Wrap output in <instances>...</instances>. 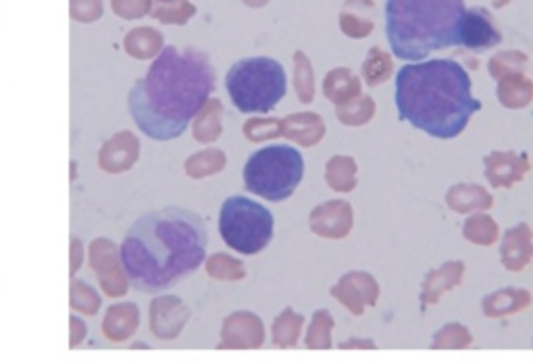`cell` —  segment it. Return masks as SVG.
I'll list each match as a JSON object with an SVG mask.
<instances>
[{
    "instance_id": "cell-20",
    "label": "cell",
    "mask_w": 533,
    "mask_h": 362,
    "mask_svg": "<svg viewBox=\"0 0 533 362\" xmlns=\"http://www.w3.org/2000/svg\"><path fill=\"white\" fill-rule=\"evenodd\" d=\"M157 3H171V0H157Z\"/></svg>"
},
{
    "instance_id": "cell-17",
    "label": "cell",
    "mask_w": 533,
    "mask_h": 362,
    "mask_svg": "<svg viewBox=\"0 0 533 362\" xmlns=\"http://www.w3.org/2000/svg\"><path fill=\"white\" fill-rule=\"evenodd\" d=\"M69 327H71L69 346L75 350L80 344H84V340L88 338V325H86V321L78 313H73L71 319H69Z\"/></svg>"
},
{
    "instance_id": "cell-19",
    "label": "cell",
    "mask_w": 533,
    "mask_h": 362,
    "mask_svg": "<svg viewBox=\"0 0 533 362\" xmlns=\"http://www.w3.org/2000/svg\"><path fill=\"white\" fill-rule=\"evenodd\" d=\"M75 173H78V165H75V161H71V181L75 179Z\"/></svg>"
},
{
    "instance_id": "cell-6",
    "label": "cell",
    "mask_w": 533,
    "mask_h": 362,
    "mask_svg": "<svg viewBox=\"0 0 533 362\" xmlns=\"http://www.w3.org/2000/svg\"><path fill=\"white\" fill-rule=\"evenodd\" d=\"M304 177L302 152L290 144H269L252 152L244 165V186L271 202L288 200Z\"/></svg>"
},
{
    "instance_id": "cell-5",
    "label": "cell",
    "mask_w": 533,
    "mask_h": 362,
    "mask_svg": "<svg viewBox=\"0 0 533 362\" xmlns=\"http://www.w3.org/2000/svg\"><path fill=\"white\" fill-rule=\"evenodd\" d=\"M225 90L240 113L265 115L286 96L288 75L284 65L271 57H248L227 71Z\"/></svg>"
},
{
    "instance_id": "cell-7",
    "label": "cell",
    "mask_w": 533,
    "mask_h": 362,
    "mask_svg": "<svg viewBox=\"0 0 533 362\" xmlns=\"http://www.w3.org/2000/svg\"><path fill=\"white\" fill-rule=\"evenodd\" d=\"M275 231V219L267 206L246 196L225 198L219 211L221 240L238 254H259L265 250Z\"/></svg>"
},
{
    "instance_id": "cell-8",
    "label": "cell",
    "mask_w": 533,
    "mask_h": 362,
    "mask_svg": "<svg viewBox=\"0 0 533 362\" xmlns=\"http://www.w3.org/2000/svg\"><path fill=\"white\" fill-rule=\"evenodd\" d=\"M88 261H90L94 275L98 277L100 290H103L105 296L117 300L130 292L132 288L130 279L123 271L119 248L113 240L109 238L92 240L88 248Z\"/></svg>"
},
{
    "instance_id": "cell-1",
    "label": "cell",
    "mask_w": 533,
    "mask_h": 362,
    "mask_svg": "<svg viewBox=\"0 0 533 362\" xmlns=\"http://www.w3.org/2000/svg\"><path fill=\"white\" fill-rule=\"evenodd\" d=\"M209 55L167 44L132 86L128 109L142 134L157 142L177 140L215 92Z\"/></svg>"
},
{
    "instance_id": "cell-11",
    "label": "cell",
    "mask_w": 533,
    "mask_h": 362,
    "mask_svg": "<svg viewBox=\"0 0 533 362\" xmlns=\"http://www.w3.org/2000/svg\"><path fill=\"white\" fill-rule=\"evenodd\" d=\"M140 317V306L136 302H115L105 310L103 335L113 344L128 342L134 338L140 327Z\"/></svg>"
},
{
    "instance_id": "cell-18",
    "label": "cell",
    "mask_w": 533,
    "mask_h": 362,
    "mask_svg": "<svg viewBox=\"0 0 533 362\" xmlns=\"http://www.w3.org/2000/svg\"><path fill=\"white\" fill-rule=\"evenodd\" d=\"M71 275L78 273L82 267H84V258H86V250H84V242L78 238V236H73L71 238Z\"/></svg>"
},
{
    "instance_id": "cell-14",
    "label": "cell",
    "mask_w": 533,
    "mask_h": 362,
    "mask_svg": "<svg viewBox=\"0 0 533 362\" xmlns=\"http://www.w3.org/2000/svg\"><path fill=\"white\" fill-rule=\"evenodd\" d=\"M194 7L188 0H171V3H157L150 9V17L157 19L161 23H171V25H182L194 15Z\"/></svg>"
},
{
    "instance_id": "cell-10",
    "label": "cell",
    "mask_w": 533,
    "mask_h": 362,
    "mask_svg": "<svg viewBox=\"0 0 533 362\" xmlns=\"http://www.w3.org/2000/svg\"><path fill=\"white\" fill-rule=\"evenodd\" d=\"M500 40L502 36L486 9L475 7L465 11L459 23V32H456V46L475 50V53H484V50L498 46Z\"/></svg>"
},
{
    "instance_id": "cell-13",
    "label": "cell",
    "mask_w": 533,
    "mask_h": 362,
    "mask_svg": "<svg viewBox=\"0 0 533 362\" xmlns=\"http://www.w3.org/2000/svg\"><path fill=\"white\" fill-rule=\"evenodd\" d=\"M69 304L73 313L84 317H96L100 313V306H103V296H100V292L92 286V283L73 275L69 286Z\"/></svg>"
},
{
    "instance_id": "cell-4",
    "label": "cell",
    "mask_w": 533,
    "mask_h": 362,
    "mask_svg": "<svg viewBox=\"0 0 533 362\" xmlns=\"http://www.w3.org/2000/svg\"><path fill=\"white\" fill-rule=\"evenodd\" d=\"M465 0H388L386 36L396 59L421 61L456 46Z\"/></svg>"
},
{
    "instance_id": "cell-12",
    "label": "cell",
    "mask_w": 533,
    "mask_h": 362,
    "mask_svg": "<svg viewBox=\"0 0 533 362\" xmlns=\"http://www.w3.org/2000/svg\"><path fill=\"white\" fill-rule=\"evenodd\" d=\"M163 48H165L163 34L155 28H148V25H140V28L130 30L123 38L125 55L136 61L155 59Z\"/></svg>"
},
{
    "instance_id": "cell-9",
    "label": "cell",
    "mask_w": 533,
    "mask_h": 362,
    "mask_svg": "<svg viewBox=\"0 0 533 362\" xmlns=\"http://www.w3.org/2000/svg\"><path fill=\"white\" fill-rule=\"evenodd\" d=\"M140 152H142L140 138L134 132H130V129H123V132L113 134L103 146H100L98 167L111 175L128 173L140 161Z\"/></svg>"
},
{
    "instance_id": "cell-3",
    "label": "cell",
    "mask_w": 533,
    "mask_h": 362,
    "mask_svg": "<svg viewBox=\"0 0 533 362\" xmlns=\"http://www.w3.org/2000/svg\"><path fill=\"white\" fill-rule=\"evenodd\" d=\"M396 109L419 132L452 140L465 132L481 102L471 94V77L459 63L431 59L396 73Z\"/></svg>"
},
{
    "instance_id": "cell-16",
    "label": "cell",
    "mask_w": 533,
    "mask_h": 362,
    "mask_svg": "<svg viewBox=\"0 0 533 362\" xmlns=\"http://www.w3.org/2000/svg\"><path fill=\"white\" fill-rule=\"evenodd\" d=\"M152 9V0H111V11L125 19V21H134L150 15Z\"/></svg>"
},
{
    "instance_id": "cell-15",
    "label": "cell",
    "mask_w": 533,
    "mask_h": 362,
    "mask_svg": "<svg viewBox=\"0 0 533 362\" xmlns=\"http://www.w3.org/2000/svg\"><path fill=\"white\" fill-rule=\"evenodd\" d=\"M105 15V0H69V17L75 23H96Z\"/></svg>"
},
{
    "instance_id": "cell-2",
    "label": "cell",
    "mask_w": 533,
    "mask_h": 362,
    "mask_svg": "<svg viewBox=\"0 0 533 362\" xmlns=\"http://www.w3.org/2000/svg\"><path fill=\"white\" fill-rule=\"evenodd\" d=\"M207 248L205 219L184 206H165L142 215L128 229L119 256L136 292L159 294L205 263Z\"/></svg>"
}]
</instances>
